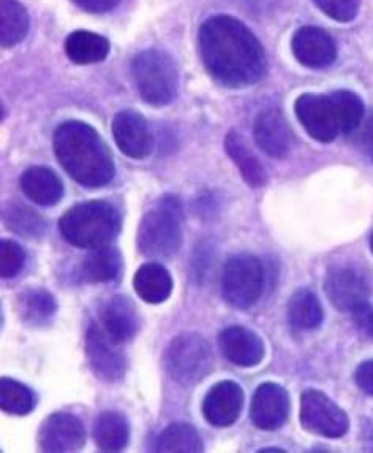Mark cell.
<instances>
[{
	"label": "cell",
	"mask_w": 373,
	"mask_h": 453,
	"mask_svg": "<svg viewBox=\"0 0 373 453\" xmlns=\"http://www.w3.org/2000/svg\"><path fill=\"white\" fill-rule=\"evenodd\" d=\"M200 53L217 83L247 88L262 80L268 61L254 32L232 16H212L200 29Z\"/></svg>",
	"instance_id": "cell-1"
},
{
	"label": "cell",
	"mask_w": 373,
	"mask_h": 453,
	"mask_svg": "<svg viewBox=\"0 0 373 453\" xmlns=\"http://www.w3.org/2000/svg\"><path fill=\"white\" fill-rule=\"evenodd\" d=\"M54 154L70 178L86 188H103L116 174L105 142L81 121L60 124L54 132Z\"/></svg>",
	"instance_id": "cell-2"
},
{
	"label": "cell",
	"mask_w": 373,
	"mask_h": 453,
	"mask_svg": "<svg viewBox=\"0 0 373 453\" xmlns=\"http://www.w3.org/2000/svg\"><path fill=\"white\" fill-rule=\"evenodd\" d=\"M60 234L70 244L82 250L110 246L120 232V214L103 200L86 202L70 208L59 222Z\"/></svg>",
	"instance_id": "cell-3"
},
{
	"label": "cell",
	"mask_w": 373,
	"mask_h": 453,
	"mask_svg": "<svg viewBox=\"0 0 373 453\" xmlns=\"http://www.w3.org/2000/svg\"><path fill=\"white\" fill-rule=\"evenodd\" d=\"M138 250L150 258L174 256L182 242V206L179 198L164 196L142 216L138 228Z\"/></svg>",
	"instance_id": "cell-4"
},
{
	"label": "cell",
	"mask_w": 373,
	"mask_h": 453,
	"mask_svg": "<svg viewBox=\"0 0 373 453\" xmlns=\"http://www.w3.org/2000/svg\"><path fill=\"white\" fill-rule=\"evenodd\" d=\"M134 86L142 100L152 106H166L179 91V72L168 54L160 50H146L132 61Z\"/></svg>",
	"instance_id": "cell-5"
},
{
	"label": "cell",
	"mask_w": 373,
	"mask_h": 453,
	"mask_svg": "<svg viewBox=\"0 0 373 453\" xmlns=\"http://www.w3.org/2000/svg\"><path fill=\"white\" fill-rule=\"evenodd\" d=\"M164 368L180 386L202 382L212 370L214 356L209 342L198 333H182L166 346Z\"/></svg>",
	"instance_id": "cell-6"
},
{
	"label": "cell",
	"mask_w": 373,
	"mask_h": 453,
	"mask_svg": "<svg viewBox=\"0 0 373 453\" xmlns=\"http://www.w3.org/2000/svg\"><path fill=\"white\" fill-rule=\"evenodd\" d=\"M264 288V270L258 258L240 254L225 264L222 292L225 300L238 310H247L260 300Z\"/></svg>",
	"instance_id": "cell-7"
},
{
	"label": "cell",
	"mask_w": 373,
	"mask_h": 453,
	"mask_svg": "<svg viewBox=\"0 0 373 453\" xmlns=\"http://www.w3.org/2000/svg\"><path fill=\"white\" fill-rule=\"evenodd\" d=\"M301 423L307 431L324 438H342L350 422L342 409L320 390L308 388L301 396Z\"/></svg>",
	"instance_id": "cell-8"
},
{
	"label": "cell",
	"mask_w": 373,
	"mask_h": 453,
	"mask_svg": "<svg viewBox=\"0 0 373 453\" xmlns=\"http://www.w3.org/2000/svg\"><path fill=\"white\" fill-rule=\"evenodd\" d=\"M294 111L307 134L320 143H331L342 134L331 94H302L294 104Z\"/></svg>",
	"instance_id": "cell-9"
},
{
	"label": "cell",
	"mask_w": 373,
	"mask_h": 453,
	"mask_svg": "<svg viewBox=\"0 0 373 453\" xmlns=\"http://www.w3.org/2000/svg\"><path fill=\"white\" fill-rule=\"evenodd\" d=\"M86 354L90 368L98 378L106 382H118L124 378L127 358L122 350V342L111 338L97 322H92L86 333Z\"/></svg>",
	"instance_id": "cell-10"
},
{
	"label": "cell",
	"mask_w": 373,
	"mask_h": 453,
	"mask_svg": "<svg viewBox=\"0 0 373 453\" xmlns=\"http://www.w3.org/2000/svg\"><path fill=\"white\" fill-rule=\"evenodd\" d=\"M112 136L124 156L146 159L154 150V136L141 114L124 110L112 119Z\"/></svg>",
	"instance_id": "cell-11"
},
{
	"label": "cell",
	"mask_w": 373,
	"mask_h": 453,
	"mask_svg": "<svg viewBox=\"0 0 373 453\" xmlns=\"http://www.w3.org/2000/svg\"><path fill=\"white\" fill-rule=\"evenodd\" d=\"M84 425L67 412L48 417L38 433V444L43 452H76L84 447Z\"/></svg>",
	"instance_id": "cell-12"
},
{
	"label": "cell",
	"mask_w": 373,
	"mask_h": 453,
	"mask_svg": "<svg viewBox=\"0 0 373 453\" xmlns=\"http://www.w3.org/2000/svg\"><path fill=\"white\" fill-rule=\"evenodd\" d=\"M293 54L304 67L328 68L336 62L337 45L328 32L315 26L301 27L292 42Z\"/></svg>",
	"instance_id": "cell-13"
},
{
	"label": "cell",
	"mask_w": 373,
	"mask_h": 453,
	"mask_svg": "<svg viewBox=\"0 0 373 453\" xmlns=\"http://www.w3.org/2000/svg\"><path fill=\"white\" fill-rule=\"evenodd\" d=\"M290 414V398L284 387L266 382L256 388L250 406V418L256 428L274 431L280 428Z\"/></svg>",
	"instance_id": "cell-14"
},
{
	"label": "cell",
	"mask_w": 373,
	"mask_h": 453,
	"mask_svg": "<svg viewBox=\"0 0 373 453\" xmlns=\"http://www.w3.org/2000/svg\"><path fill=\"white\" fill-rule=\"evenodd\" d=\"M324 292L332 306L342 312H353L369 296L366 280L351 268L331 270L324 280Z\"/></svg>",
	"instance_id": "cell-15"
},
{
	"label": "cell",
	"mask_w": 373,
	"mask_h": 453,
	"mask_svg": "<svg viewBox=\"0 0 373 453\" xmlns=\"http://www.w3.org/2000/svg\"><path fill=\"white\" fill-rule=\"evenodd\" d=\"M218 348L228 362L244 368L258 365L264 357L262 338L240 325H232L222 330L218 334Z\"/></svg>",
	"instance_id": "cell-16"
},
{
	"label": "cell",
	"mask_w": 373,
	"mask_h": 453,
	"mask_svg": "<svg viewBox=\"0 0 373 453\" xmlns=\"http://www.w3.org/2000/svg\"><path fill=\"white\" fill-rule=\"evenodd\" d=\"M254 138L258 148L274 159H282L292 150V132L277 108H268L256 116Z\"/></svg>",
	"instance_id": "cell-17"
},
{
	"label": "cell",
	"mask_w": 373,
	"mask_h": 453,
	"mask_svg": "<svg viewBox=\"0 0 373 453\" xmlns=\"http://www.w3.org/2000/svg\"><path fill=\"white\" fill-rule=\"evenodd\" d=\"M244 408V392L236 382L224 380L210 388L202 403V414L214 426H230Z\"/></svg>",
	"instance_id": "cell-18"
},
{
	"label": "cell",
	"mask_w": 373,
	"mask_h": 453,
	"mask_svg": "<svg viewBox=\"0 0 373 453\" xmlns=\"http://www.w3.org/2000/svg\"><path fill=\"white\" fill-rule=\"evenodd\" d=\"M100 325L119 342L133 340L140 330V316L133 302L124 295H116L100 310Z\"/></svg>",
	"instance_id": "cell-19"
},
{
	"label": "cell",
	"mask_w": 373,
	"mask_h": 453,
	"mask_svg": "<svg viewBox=\"0 0 373 453\" xmlns=\"http://www.w3.org/2000/svg\"><path fill=\"white\" fill-rule=\"evenodd\" d=\"M21 189L40 206H54L64 196V184L51 168L30 166L21 176Z\"/></svg>",
	"instance_id": "cell-20"
},
{
	"label": "cell",
	"mask_w": 373,
	"mask_h": 453,
	"mask_svg": "<svg viewBox=\"0 0 373 453\" xmlns=\"http://www.w3.org/2000/svg\"><path fill=\"white\" fill-rule=\"evenodd\" d=\"M133 288L142 302L150 304L166 302L172 292L171 274L162 265H142L134 274Z\"/></svg>",
	"instance_id": "cell-21"
},
{
	"label": "cell",
	"mask_w": 373,
	"mask_h": 453,
	"mask_svg": "<svg viewBox=\"0 0 373 453\" xmlns=\"http://www.w3.org/2000/svg\"><path fill=\"white\" fill-rule=\"evenodd\" d=\"M225 150L226 154L230 156V159L240 168V174L244 178V181L250 188H263L268 181V174L264 172L260 160L255 157L254 152L250 151L248 144L244 142V138L240 136V132L232 130L226 138H225Z\"/></svg>",
	"instance_id": "cell-22"
},
{
	"label": "cell",
	"mask_w": 373,
	"mask_h": 453,
	"mask_svg": "<svg viewBox=\"0 0 373 453\" xmlns=\"http://www.w3.org/2000/svg\"><path fill=\"white\" fill-rule=\"evenodd\" d=\"M65 54L78 65L98 64L108 58L110 42L95 32H72L65 40Z\"/></svg>",
	"instance_id": "cell-23"
},
{
	"label": "cell",
	"mask_w": 373,
	"mask_h": 453,
	"mask_svg": "<svg viewBox=\"0 0 373 453\" xmlns=\"http://www.w3.org/2000/svg\"><path fill=\"white\" fill-rule=\"evenodd\" d=\"M94 439L100 450L119 452L130 441V425L119 412H103L94 423Z\"/></svg>",
	"instance_id": "cell-24"
},
{
	"label": "cell",
	"mask_w": 373,
	"mask_h": 453,
	"mask_svg": "<svg viewBox=\"0 0 373 453\" xmlns=\"http://www.w3.org/2000/svg\"><path fill=\"white\" fill-rule=\"evenodd\" d=\"M120 265L119 250L110 246L92 250L89 256L82 260V278L92 284L111 282L119 276Z\"/></svg>",
	"instance_id": "cell-25"
},
{
	"label": "cell",
	"mask_w": 373,
	"mask_h": 453,
	"mask_svg": "<svg viewBox=\"0 0 373 453\" xmlns=\"http://www.w3.org/2000/svg\"><path fill=\"white\" fill-rule=\"evenodd\" d=\"M57 303L45 288H30L19 298V314L30 326H46L53 322Z\"/></svg>",
	"instance_id": "cell-26"
},
{
	"label": "cell",
	"mask_w": 373,
	"mask_h": 453,
	"mask_svg": "<svg viewBox=\"0 0 373 453\" xmlns=\"http://www.w3.org/2000/svg\"><path fill=\"white\" fill-rule=\"evenodd\" d=\"M29 32V15L16 0L0 2V43L2 48L21 43Z\"/></svg>",
	"instance_id": "cell-27"
},
{
	"label": "cell",
	"mask_w": 373,
	"mask_h": 453,
	"mask_svg": "<svg viewBox=\"0 0 373 453\" xmlns=\"http://www.w3.org/2000/svg\"><path fill=\"white\" fill-rule=\"evenodd\" d=\"M288 320L296 330H314L320 326L323 308L318 296L308 288H301L293 294L288 303Z\"/></svg>",
	"instance_id": "cell-28"
},
{
	"label": "cell",
	"mask_w": 373,
	"mask_h": 453,
	"mask_svg": "<svg viewBox=\"0 0 373 453\" xmlns=\"http://www.w3.org/2000/svg\"><path fill=\"white\" fill-rule=\"evenodd\" d=\"M202 441L192 425L174 423L164 428L157 441L158 452L198 453L202 452Z\"/></svg>",
	"instance_id": "cell-29"
},
{
	"label": "cell",
	"mask_w": 373,
	"mask_h": 453,
	"mask_svg": "<svg viewBox=\"0 0 373 453\" xmlns=\"http://www.w3.org/2000/svg\"><path fill=\"white\" fill-rule=\"evenodd\" d=\"M331 97L336 105L342 135H353L354 132H358L366 113L364 104L358 94L340 89V91L331 92Z\"/></svg>",
	"instance_id": "cell-30"
},
{
	"label": "cell",
	"mask_w": 373,
	"mask_h": 453,
	"mask_svg": "<svg viewBox=\"0 0 373 453\" xmlns=\"http://www.w3.org/2000/svg\"><path fill=\"white\" fill-rule=\"evenodd\" d=\"M4 224L13 234L27 238H40L46 232L45 219L24 204H8L4 208Z\"/></svg>",
	"instance_id": "cell-31"
},
{
	"label": "cell",
	"mask_w": 373,
	"mask_h": 453,
	"mask_svg": "<svg viewBox=\"0 0 373 453\" xmlns=\"http://www.w3.org/2000/svg\"><path fill=\"white\" fill-rule=\"evenodd\" d=\"M35 396L29 387L13 379L0 380V408L13 416H26L34 411Z\"/></svg>",
	"instance_id": "cell-32"
},
{
	"label": "cell",
	"mask_w": 373,
	"mask_h": 453,
	"mask_svg": "<svg viewBox=\"0 0 373 453\" xmlns=\"http://www.w3.org/2000/svg\"><path fill=\"white\" fill-rule=\"evenodd\" d=\"M26 264V252L15 242H0V274L4 280H11L19 274Z\"/></svg>",
	"instance_id": "cell-33"
},
{
	"label": "cell",
	"mask_w": 373,
	"mask_h": 453,
	"mask_svg": "<svg viewBox=\"0 0 373 453\" xmlns=\"http://www.w3.org/2000/svg\"><path fill=\"white\" fill-rule=\"evenodd\" d=\"M324 15L339 23H351L356 19L361 0H314Z\"/></svg>",
	"instance_id": "cell-34"
},
{
	"label": "cell",
	"mask_w": 373,
	"mask_h": 453,
	"mask_svg": "<svg viewBox=\"0 0 373 453\" xmlns=\"http://www.w3.org/2000/svg\"><path fill=\"white\" fill-rule=\"evenodd\" d=\"M353 320L358 326V330L373 338V306L369 303L359 304L356 310H353Z\"/></svg>",
	"instance_id": "cell-35"
},
{
	"label": "cell",
	"mask_w": 373,
	"mask_h": 453,
	"mask_svg": "<svg viewBox=\"0 0 373 453\" xmlns=\"http://www.w3.org/2000/svg\"><path fill=\"white\" fill-rule=\"evenodd\" d=\"M356 382L362 392L373 396V360L359 365L356 371Z\"/></svg>",
	"instance_id": "cell-36"
},
{
	"label": "cell",
	"mask_w": 373,
	"mask_h": 453,
	"mask_svg": "<svg viewBox=\"0 0 373 453\" xmlns=\"http://www.w3.org/2000/svg\"><path fill=\"white\" fill-rule=\"evenodd\" d=\"M120 0H75L76 5L89 13H108L119 5Z\"/></svg>",
	"instance_id": "cell-37"
},
{
	"label": "cell",
	"mask_w": 373,
	"mask_h": 453,
	"mask_svg": "<svg viewBox=\"0 0 373 453\" xmlns=\"http://www.w3.org/2000/svg\"><path fill=\"white\" fill-rule=\"evenodd\" d=\"M359 146H361V151L364 152V156H367V159L373 162V116L370 119H367L364 127L361 129Z\"/></svg>",
	"instance_id": "cell-38"
},
{
	"label": "cell",
	"mask_w": 373,
	"mask_h": 453,
	"mask_svg": "<svg viewBox=\"0 0 373 453\" xmlns=\"http://www.w3.org/2000/svg\"><path fill=\"white\" fill-rule=\"evenodd\" d=\"M260 452H278V453H284L285 450H282V449H263V450H260Z\"/></svg>",
	"instance_id": "cell-39"
},
{
	"label": "cell",
	"mask_w": 373,
	"mask_h": 453,
	"mask_svg": "<svg viewBox=\"0 0 373 453\" xmlns=\"http://www.w3.org/2000/svg\"><path fill=\"white\" fill-rule=\"evenodd\" d=\"M370 250H372L373 252V234L372 236H370Z\"/></svg>",
	"instance_id": "cell-40"
}]
</instances>
